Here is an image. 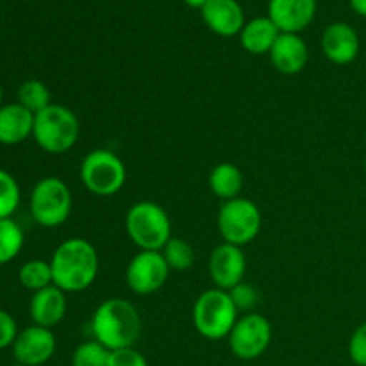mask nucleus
Returning a JSON list of instances; mask_svg holds the SVG:
<instances>
[{
    "label": "nucleus",
    "instance_id": "25",
    "mask_svg": "<svg viewBox=\"0 0 366 366\" xmlns=\"http://www.w3.org/2000/svg\"><path fill=\"white\" fill-rule=\"evenodd\" d=\"M20 184H18L16 179L9 172L0 168V220L13 218L18 206H20Z\"/></svg>",
    "mask_w": 366,
    "mask_h": 366
},
{
    "label": "nucleus",
    "instance_id": "2",
    "mask_svg": "<svg viewBox=\"0 0 366 366\" xmlns=\"http://www.w3.org/2000/svg\"><path fill=\"white\" fill-rule=\"evenodd\" d=\"M143 322L136 306L129 300L113 297L97 306L89 320L92 340L107 350L134 347L142 336Z\"/></svg>",
    "mask_w": 366,
    "mask_h": 366
},
{
    "label": "nucleus",
    "instance_id": "10",
    "mask_svg": "<svg viewBox=\"0 0 366 366\" xmlns=\"http://www.w3.org/2000/svg\"><path fill=\"white\" fill-rule=\"evenodd\" d=\"M170 267L157 250H139L125 268V282L136 295L157 293L170 277Z\"/></svg>",
    "mask_w": 366,
    "mask_h": 366
},
{
    "label": "nucleus",
    "instance_id": "18",
    "mask_svg": "<svg viewBox=\"0 0 366 366\" xmlns=\"http://www.w3.org/2000/svg\"><path fill=\"white\" fill-rule=\"evenodd\" d=\"M34 113L21 104L11 102L0 107V145H20L32 136Z\"/></svg>",
    "mask_w": 366,
    "mask_h": 366
},
{
    "label": "nucleus",
    "instance_id": "29",
    "mask_svg": "<svg viewBox=\"0 0 366 366\" xmlns=\"http://www.w3.org/2000/svg\"><path fill=\"white\" fill-rule=\"evenodd\" d=\"M107 366H149L147 357L134 347L120 350H111Z\"/></svg>",
    "mask_w": 366,
    "mask_h": 366
},
{
    "label": "nucleus",
    "instance_id": "33",
    "mask_svg": "<svg viewBox=\"0 0 366 366\" xmlns=\"http://www.w3.org/2000/svg\"><path fill=\"white\" fill-rule=\"evenodd\" d=\"M2 97H4V92H2V86H0V107H2Z\"/></svg>",
    "mask_w": 366,
    "mask_h": 366
},
{
    "label": "nucleus",
    "instance_id": "24",
    "mask_svg": "<svg viewBox=\"0 0 366 366\" xmlns=\"http://www.w3.org/2000/svg\"><path fill=\"white\" fill-rule=\"evenodd\" d=\"M16 102L36 114L52 104L50 102V89L39 79H29V81L21 82L18 88Z\"/></svg>",
    "mask_w": 366,
    "mask_h": 366
},
{
    "label": "nucleus",
    "instance_id": "19",
    "mask_svg": "<svg viewBox=\"0 0 366 366\" xmlns=\"http://www.w3.org/2000/svg\"><path fill=\"white\" fill-rule=\"evenodd\" d=\"M279 34H281V31L270 18L257 16L247 21L245 27L242 29L239 43L252 56H263V54H270Z\"/></svg>",
    "mask_w": 366,
    "mask_h": 366
},
{
    "label": "nucleus",
    "instance_id": "14",
    "mask_svg": "<svg viewBox=\"0 0 366 366\" xmlns=\"http://www.w3.org/2000/svg\"><path fill=\"white\" fill-rule=\"evenodd\" d=\"M204 24L211 32L231 38L242 32L245 27V13L238 0H207L206 6L200 9Z\"/></svg>",
    "mask_w": 366,
    "mask_h": 366
},
{
    "label": "nucleus",
    "instance_id": "7",
    "mask_svg": "<svg viewBox=\"0 0 366 366\" xmlns=\"http://www.w3.org/2000/svg\"><path fill=\"white\" fill-rule=\"evenodd\" d=\"M71 192L59 177H43L34 184L29 199L32 220L45 229H56L70 218Z\"/></svg>",
    "mask_w": 366,
    "mask_h": 366
},
{
    "label": "nucleus",
    "instance_id": "5",
    "mask_svg": "<svg viewBox=\"0 0 366 366\" xmlns=\"http://www.w3.org/2000/svg\"><path fill=\"white\" fill-rule=\"evenodd\" d=\"M125 232L139 250H157L172 238V222L167 211L152 200H139L125 214Z\"/></svg>",
    "mask_w": 366,
    "mask_h": 366
},
{
    "label": "nucleus",
    "instance_id": "34",
    "mask_svg": "<svg viewBox=\"0 0 366 366\" xmlns=\"http://www.w3.org/2000/svg\"><path fill=\"white\" fill-rule=\"evenodd\" d=\"M11 366H24V365H18V363H14V365H11Z\"/></svg>",
    "mask_w": 366,
    "mask_h": 366
},
{
    "label": "nucleus",
    "instance_id": "1",
    "mask_svg": "<svg viewBox=\"0 0 366 366\" xmlns=\"http://www.w3.org/2000/svg\"><path fill=\"white\" fill-rule=\"evenodd\" d=\"M50 267L54 286L64 293H81L92 288L99 277V252L86 238H68L56 247Z\"/></svg>",
    "mask_w": 366,
    "mask_h": 366
},
{
    "label": "nucleus",
    "instance_id": "8",
    "mask_svg": "<svg viewBox=\"0 0 366 366\" xmlns=\"http://www.w3.org/2000/svg\"><path fill=\"white\" fill-rule=\"evenodd\" d=\"M217 222L224 243L245 247L259 236L263 217L256 202L238 197L222 204Z\"/></svg>",
    "mask_w": 366,
    "mask_h": 366
},
{
    "label": "nucleus",
    "instance_id": "21",
    "mask_svg": "<svg viewBox=\"0 0 366 366\" xmlns=\"http://www.w3.org/2000/svg\"><path fill=\"white\" fill-rule=\"evenodd\" d=\"M18 281L29 292L36 293L54 285V275L50 261L31 259L24 263L18 272Z\"/></svg>",
    "mask_w": 366,
    "mask_h": 366
},
{
    "label": "nucleus",
    "instance_id": "11",
    "mask_svg": "<svg viewBox=\"0 0 366 366\" xmlns=\"http://www.w3.org/2000/svg\"><path fill=\"white\" fill-rule=\"evenodd\" d=\"M207 272L214 288L231 292L234 286L242 285L247 274V257L243 247L231 243H220L214 247L207 261Z\"/></svg>",
    "mask_w": 366,
    "mask_h": 366
},
{
    "label": "nucleus",
    "instance_id": "27",
    "mask_svg": "<svg viewBox=\"0 0 366 366\" xmlns=\"http://www.w3.org/2000/svg\"><path fill=\"white\" fill-rule=\"evenodd\" d=\"M229 293H231L238 311H243V313H252V310L257 306V302H259V292H257L252 285H249V282L245 281H243L242 285L234 286Z\"/></svg>",
    "mask_w": 366,
    "mask_h": 366
},
{
    "label": "nucleus",
    "instance_id": "23",
    "mask_svg": "<svg viewBox=\"0 0 366 366\" xmlns=\"http://www.w3.org/2000/svg\"><path fill=\"white\" fill-rule=\"evenodd\" d=\"M164 261L174 272H188L195 264V249L186 239L172 236L170 242L161 250Z\"/></svg>",
    "mask_w": 366,
    "mask_h": 366
},
{
    "label": "nucleus",
    "instance_id": "30",
    "mask_svg": "<svg viewBox=\"0 0 366 366\" xmlns=\"http://www.w3.org/2000/svg\"><path fill=\"white\" fill-rule=\"evenodd\" d=\"M18 332L20 331H18L16 320L13 318V315L0 310V350L7 349V347H13Z\"/></svg>",
    "mask_w": 366,
    "mask_h": 366
},
{
    "label": "nucleus",
    "instance_id": "20",
    "mask_svg": "<svg viewBox=\"0 0 366 366\" xmlns=\"http://www.w3.org/2000/svg\"><path fill=\"white\" fill-rule=\"evenodd\" d=\"M207 184L213 195L224 202L238 199L243 189V174L234 163H218L207 177Z\"/></svg>",
    "mask_w": 366,
    "mask_h": 366
},
{
    "label": "nucleus",
    "instance_id": "3",
    "mask_svg": "<svg viewBox=\"0 0 366 366\" xmlns=\"http://www.w3.org/2000/svg\"><path fill=\"white\" fill-rule=\"evenodd\" d=\"M239 318V311L231 293L220 288H209L197 297L192 310L193 327L202 338L220 342L231 335Z\"/></svg>",
    "mask_w": 366,
    "mask_h": 366
},
{
    "label": "nucleus",
    "instance_id": "35",
    "mask_svg": "<svg viewBox=\"0 0 366 366\" xmlns=\"http://www.w3.org/2000/svg\"><path fill=\"white\" fill-rule=\"evenodd\" d=\"M365 174H366V159H365Z\"/></svg>",
    "mask_w": 366,
    "mask_h": 366
},
{
    "label": "nucleus",
    "instance_id": "22",
    "mask_svg": "<svg viewBox=\"0 0 366 366\" xmlns=\"http://www.w3.org/2000/svg\"><path fill=\"white\" fill-rule=\"evenodd\" d=\"M25 243L24 229L14 218L0 220V264H7L16 259Z\"/></svg>",
    "mask_w": 366,
    "mask_h": 366
},
{
    "label": "nucleus",
    "instance_id": "15",
    "mask_svg": "<svg viewBox=\"0 0 366 366\" xmlns=\"http://www.w3.org/2000/svg\"><path fill=\"white\" fill-rule=\"evenodd\" d=\"M320 46L331 63L350 64L360 54V36L345 21H335L322 34Z\"/></svg>",
    "mask_w": 366,
    "mask_h": 366
},
{
    "label": "nucleus",
    "instance_id": "16",
    "mask_svg": "<svg viewBox=\"0 0 366 366\" xmlns=\"http://www.w3.org/2000/svg\"><path fill=\"white\" fill-rule=\"evenodd\" d=\"M66 311V293L54 285L32 293V299L29 302V313H31L32 324L39 325V327L54 329L64 320Z\"/></svg>",
    "mask_w": 366,
    "mask_h": 366
},
{
    "label": "nucleus",
    "instance_id": "26",
    "mask_svg": "<svg viewBox=\"0 0 366 366\" xmlns=\"http://www.w3.org/2000/svg\"><path fill=\"white\" fill-rule=\"evenodd\" d=\"M111 350L95 340L82 342L71 354V366H107Z\"/></svg>",
    "mask_w": 366,
    "mask_h": 366
},
{
    "label": "nucleus",
    "instance_id": "6",
    "mask_svg": "<svg viewBox=\"0 0 366 366\" xmlns=\"http://www.w3.org/2000/svg\"><path fill=\"white\" fill-rule=\"evenodd\" d=\"M82 186L97 197H113L127 182V167L109 149H95L84 156L79 168Z\"/></svg>",
    "mask_w": 366,
    "mask_h": 366
},
{
    "label": "nucleus",
    "instance_id": "4",
    "mask_svg": "<svg viewBox=\"0 0 366 366\" xmlns=\"http://www.w3.org/2000/svg\"><path fill=\"white\" fill-rule=\"evenodd\" d=\"M79 136L81 124L77 114L63 104H50L34 114L32 138L43 152L54 156L68 152L79 142Z\"/></svg>",
    "mask_w": 366,
    "mask_h": 366
},
{
    "label": "nucleus",
    "instance_id": "12",
    "mask_svg": "<svg viewBox=\"0 0 366 366\" xmlns=\"http://www.w3.org/2000/svg\"><path fill=\"white\" fill-rule=\"evenodd\" d=\"M57 349L56 335L52 329L29 325L18 332L13 347V357L18 365L43 366L54 357Z\"/></svg>",
    "mask_w": 366,
    "mask_h": 366
},
{
    "label": "nucleus",
    "instance_id": "13",
    "mask_svg": "<svg viewBox=\"0 0 366 366\" xmlns=\"http://www.w3.org/2000/svg\"><path fill=\"white\" fill-rule=\"evenodd\" d=\"M317 14V0H268V18L281 32L299 34Z\"/></svg>",
    "mask_w": 366,
    "mask_h": 366
},
{
    "label": "nucleus",
    "instance_id": "31",
    "mask_svg": "<svg viewBox=\"0 0 366 366\" xmlns=\"http://www.w3.org/2000/svg\"><path fill=\"white\" fill-rule=\"evenodd\" d=\"M350 7L361 16H366V0H349Z\"/></svg>",
    "mask_w": 366,
    "mask_h": 366
},
{
    "label": "nucleus",
    "instance_id": "17",
    "mask_svg": "<svg viewBox=\"0 0 366 366\" xmlns=\"http://www.w3.org/2000/svg\"><path fill=\"white\" fill-rule=\"evenodd\" d=\"M268 56L279 74L297 75L306 68L310 61V49L299 34L281 32Z\"/></svg>",
    "mask_w": 366,
    "mask_h": 366
},
{
    "label": "nucleus",
    "instance_id": "9",
    "mask_svg": "<svg viewBox=\"0 0 366 366\" xmlns=\"http://www.w3.org/2000/svg\"><path fill=\"white\" fill-rule=\"evenodd\" d=\"M272 336H274V329H272L270 320L252 311L238 318L231 335L227 336L229 349L238 360L254 361L270 349Z\"/></svg>",
    "mask_w": 366,
    "mask_h": 366
},
{
    "label": "nucleus",
    "instance_id": "32",
    "mask_svg": "<svg viewBox=\"0 0 366 366\" xmlns=\"http://www.w3.org/2000/svg\"><path fill=\"white\" fill-rule=\"evenodd\" d=\"M182 2H184L186 6L193 7V9H202L207 4V0H182Z\"/></svg>",
    "mask_w": 366,
    "mask_h": 366
},
{
    "label": "nucleus",
    "instance_id": "28",
    "mask_svg": "<svg viewBox=\"0 0 366 366\" xmlns=\"http://www.w3.org/2000/svg\"><path fill=\"white\" fill-rule=\"evenodd\" d=\"M349 357L356 366H366V322L356 327L349 340Z\"/></svg>",
    "mask_w": 366,
    "mask_h": 366
}]
</instances>
